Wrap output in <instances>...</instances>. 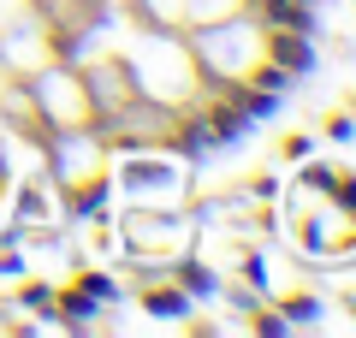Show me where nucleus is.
Wrapping results in <instances>:
<instances>
[{
	"instance_id": "f03ea898",
	"label": "nucleus",
	"mask_w": 356,
	"mask_h": 338,
	"mask_svg": "<svg viewBox=\"0 0 356 338\" xmlns=\"http://www.w3.org/2000/svg\"><path fill=\"white\" fill-rule=\"evenodd\" d=\"M42 166H48V178L65 190V208H72V202H107L113 143H107L95 125L48 131V143H42Z\"/></svg>"
},
{
	"instance_id": "f257e3e1",
	"label": "nucleus",
	"mask_w": 356,
	"mask_h": 338,
	"mask_svg": "<svg viewBox=\"0 0 356 338\" xmlns=\"http://www.w3.org/2000/svg\"><path fill=\"white\" fill-rule=\"evenodd\" d=\"M119 65H125V77H131V95L149 101V107H166V113H191V107H202V101L214 95L184 30L137 24V36L119 48Z\"/></svg>"
},
{
	"instance_id": "39448f33",
	"label": "nucleus",
	"mask_w": 356,
	"mask_h": 338,
	"mask_svg": "<svg viewBox=\"0 0 356 338\" xmlns=\"http://www.w3.org/2000/svg\"><path fill=\"white\" fill-rule=\"evenodd\" d=\"M30 83V107H36L42 131H72V125H95V101H89V83H83V65L77 60H48L42 72L24 77Z\"/></svg>"
},
{
	"instance_id": "9b49d317",
	"label": "nucleus",
	"mask_w": 356,
	"mask_h": 338,
	"mask_svg": "<svg viewBox=\"0 0 356 338\" xmlns=\"http://www.w3.org/2000/svg\"><path fill=\"white\" fill-rule=\"evenodd\" d=\"M6 184H13V172H6V166H0V214H6Z\"/></svg>"
},
{
	"instance_id": "7ed1b4c3",
	"label": "nucleus",
	"mask_w": 356,
	"mask_h": 338,
	"mask_svg": "<svg viewBox=\"0 0 356 338\" xmlns=\"http://www.w3.org/2000/svg\"><path fill=\"white\" fill-rule=\"evenodd\" d=\"M107 184L125 202H143V208H184L191 166L178 161L172 149H119L113 166H107Z\"/></svg>"
},
{
	"instance_id": "20e7f679",
	"label": "nucleus",
	"mask_w": 356,
	"mask_h": 338,
	"mask_svg": "<svg viewBox=\"0 0 356 338\" xmlns=\"http://www.w3.org/2000/svg\"><path fill=\"white\" fill-rule=\"evenodd\" d=\"M113 238L125 255L137 261H178V255H191L196 243V220L184 208H143V202H125L113 214Z\"/></svg>"
},
{
	"instance_id": "1a4fd4ad",
	"label": "nucleus",
	"mask_w": 356,
	"mask_h": 338,
	"mask_svg": "<svg viewBox=\"0 0 356 338\" xmlns=\"http://www.w3.org/2000/svg\"><path fill=\"white\" fill-rule=\"evenodd\" d=\"M321 131H327L332 143H344V137H356V125H350V113H327V125H321Z\"/></svg>"
},
{
	"instance_id": "6e6552de",
	"label": "nucleus",
	"mask_w": 356,
	"mask_h": 338,
	"mask_svg": "<svg viewBox=\"0 0 356 338\" xmlns=\"http://www.w3.org/2000/svg\"><path fill=\"white\" fill-rule=\"evenodd\" d=\"M243 6H255V0H184V24H178V30H196V24H214V18H232V13H243Z\"/></svg>"
},
{
	"instance_id": "0eeeda50",
	"label": "nucleus",
	"mask_w": 356,
	"mask_h": 338,
	"mask_svg": "<svg viewBox=\"0 0 356 338\" xmlns=\"http://www.w3.org/2000/svg\"><path fill=\"white\" fill-rule=\"evenodd\" d=\"M125 13L137 24H161V30H178L184 24V0H125Z\"/></svg>"
},
{
	"instance_id": "9d476101",
	"label": "nucleus",
	"mask_w": 356,
	"mask_h": 338,
	"mask_svg": "<svg viewBox=\"0 0 356 338\" xmlns=\"http://www.w3.org/2000/svg\"><path fill=\"white\" fill-rule=\"evenodd\" d=\"M280 154H285V161H303V154H309V137H285Z\"/></svg>"
},
{
	"instance_id": "423d86ee",
	"label": "nucleus",
	"mask_w": 356,
	"mask_h": 338,
	"mask_svg": "<svg viewBox=\"0 0 356 338\" xmlns=\"http://www.w3.org/2000/svg\"><path fill=\"white\" fill-rule=\"evenodd\" d=\"M0 60L13 65L18 77L42 72L48 60H60V24H54V18H42L36 6H24L13 24L0 30Z\"/></svg>"
}]
</instances>
